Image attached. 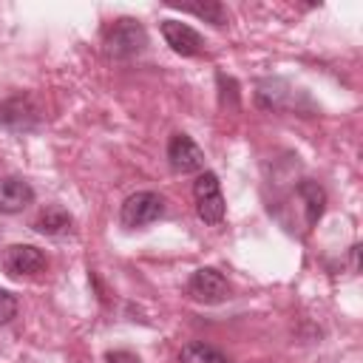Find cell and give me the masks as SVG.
<instances>
[{"label":"cell","instance_id":"277c9868","mask_svg":"<svg viewBox=\"0 0 363 363\" xmlns=\"http://www.w3.org/2000/svg\"><path fill=\"white\" fill-rule=\"evenodd\" d=\"M187 295L196 301V303H221L227 295H230V286L224 281V275L213 267H201L190 275L187 281Z\"/></svg>","mask_w":363,"mask_h":363},{"label":"cell","instance_id":"7a4b0ae2","mask_svg":"<svg viewBox=\"0 0 363 363\" xmlns=\"http://www.w3.org/2000/svg\"><path fill=\"white\" fill-rule=\"evenodd\" d=\"M193 196H196V213L204 224H218L224 218V193H221L218 176L213 170L199 173L196 184H193Z\"/></svg>","mask_w":363,"mask_h":363},{"label":"cell","instance_id":"9a60e30c","mask_svg":"<svg viewBox=\"0 0 363 363\" xmlns=\"http://www.w3.org/2000/svg\"><path fill=\"white\" fill-rule=\"evenodd\" d=\"M105 363H139V357L130 354V352H111V354L105 357Z\"/></svg>","mask_w":363,"mask_h":363},{"label":"cell","instance_id":"3957f363","mask_svg":"<svg viewBox=\"0 0 363 363\" xmlns=\"http://www.w3.org/2000/svg\"><path fill=\"white\" fill-rule=\"evenodd\" d=\"M162 216H164V199L153 190H139V193L128 196L122 204V213H119L125 227H145Z\"/></svg>","mask_w":363,"mask_h":363},{"label":"cell","instance_id":"8fae6325","mask_svg":"<svg viewBox=\"0 0 363 363\" xmlns=\"http://www.w3.org/2000/svg\"><path fill=\"white\" fill-rule=\"evenodd\" d=\"M179 363H227V357L207 343H187L179 354Z\"/></svg>","mask_w":363,"mask_h":363},{"label":"cell","instance_id":"ba28073f","mask_svg":"<svg viewBox=\"0 0 363 363\" xmlns=\"http://www.w3.org/2000/svg\"><path fill=\"white\" fill-rule=\"evenodd\" d=\"M162 37L182 57H196L204 45L201 34L196 28H190L187 23H179V20H162Z\"/></svg>","mask_w":363,"mask_h":363},{"label":"cell","instance_id":"5bb4252c","mask_svg":"<svg viewBox=\"0 0 363 363\" xmlns=\"http://www.w3.org/2000/svg\"><path fill=\"white\" fill-rule=\"evenodd\" d=\"M17 315V298L6 289H0V323H9Z\"/></svg>","mask_w":363,"mask_h":363},{"label":"cell","instance_id":"4fadbf2b","mask_svg":"<svg viewBox=\"0 0 363 363\" xmlns=\"http://www.w3.org/2000/svg\"><path fill=\"white\" fill-rule=\"evenodd\" d=\"M179 9L182 11H190L196 17H204L213 26H224L227 23V14H224V6L221 3H190V6H179Z\"/></svg>","mask_w":363,"mask_h":363},{"label":"cell","instance_id":"52a82bcc","mask_svg":"<svg viewBox=\"0 0 363 363\" xmlns=\"http://www.w3.org/2000/svg\"><path fill=\"white\" fill-rule=\"evenodd\" d=\"M40 119V111L34 108V102L28 96H11L6 102H0V128L6 130H31Z\"/></svg>","mask_w":363,"mask_h":363},{"label":"cell","instance_id":"7c38bea8","mask_svg":"<svg viewBox=\"0 0 363 363\" xmlns=\"http://www.w3.org/2000/svg\"><path fill=\"white\" fill-rule=\"evenodd\" d=\"M298 193H301L303 201H306V221L315 224V221L320 218V213H323V190H320L315 182H303V184L298 187Z\"/></svg>","mask_w":363,"mask_h":363},{"label":"cell","instance_id":"8992f818","mask_svg":"<svg viewBox=\"0 0 363 363\" xmlns=\"http://www.w3.org/2000/svg\"><path fill=\"white\" fill-rule=\"evenodd\" d=\"M167 162L176 173H196L204 167V153L187 133H173L167 142Z\"/></svg>","mask_w":363,"mask_h":363},{"label":"cell","instance_id":"6da1fadb","mask_svg":"<svg viewBox=\"0 0 363 363\" xmlns=\"http://www.w3.org/2000/svg\"><path fill=\"white\" fill-rule=\"evenodd\" d=\"M147 45V31L142 28L139 20H130V17H122L116 20L108 34H105V48L111 57L116 60H125V57H133L139 51H145Z\"/></svg>","mask_w":363,"mask_h":363},{"label":"cell","instance_id":"30bf717a","mask_svg":"<svg viewBox=\"0 0 363 363\" xmlns=\"http://www.w3.org/2000/svg\"><path fill=\"white\" fill-rule=\"evenodd\" d=\"M68 227H71V216L60 204H48L45 210H40V216L34 221V230L43 233V235H60Z\"/></svg>","mask_w":363,"mask_h":363},{"label":"cell","instance_id":"5b68a950","mask_svg":"<svg viewBox=\"0 0 363 363\" xmlns=\"http://www.w3.org/2000/svg\"><path fill=\"white\" fill-rule=\"evenodd\" d=\"M3 267L11 278H34L45 269V255L31 244H14L3 252Z\"/></svg>","mask_w":363,"mask_h":363},{"label":"cell","instance_id":"9c48e42d","mask_svg":"<svg viewBox=\"0 0 363 363\" xmlns=\"http://www.w3.org/2000/svg\"><path fill=\"white\" fill-rule=\"evenodd\" d=\"M34 201V190L17 176H0V213H20Z\"/></svg>","mask_w":363,"mask_h":363}]
</instances>
